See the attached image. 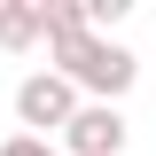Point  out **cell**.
<instances>
[{
	"instance_id": "2",
	"label": "cell",
	"mask_w": 156,
	"mask_h": 156,
	"mask_svg": "<svg viewBox=\"0 0 156 156\" xmlns=\"http://www.w3.org/2000/svg\"><path fill=\"white\" fill-rule=\"evenodd\" d=\"M78 109H86V94H78L62 70H31V78L16 86V125H23V133H39V140H55Z\"/></svg>"
},
{
	"instance_id": "3",
	"label": "cell",
	"mask_w": 156,
	"mask_h": 156,
	"mask_svg": "<svg viewBox=\"0 0 156 156\" xmlns=\"http://www.w3.org/2000/svg\"><path fill=\"white\" fill-rule=\"evenodd\" d=\"M62 156H125V117L109 101H86V109L62 125Z\"/></svg>"
},
{
	"instance_id": "1",
	"label": "cell",
	"mask_w": 156,
	"mask_h": 156,
	"mask_svg": "<svg viewBox=\"0 0 156 156\" xmlns=\"http://www.w3.org/2000/svg\"><path fill=\"white\" fill-rule=\"evenodd\" d=\"M55 70L70 78L78 94H94V101H125L140 86V62H133V47H117V39H101V31H86V39H70V47H55Z\"/></svg>"
},
{
	"instance_id": "5",
	"label": "cell",
	"mask_w": 156,
	"mask_h": 156,
	"mask_svg": "<svg viewBox=\"0 0 156 156\" xmlns=\"http://www.w3.org/2000/svg\"><path fill=\"white\" fill-rule=\"evenodd\" d=\"M39 23H47V47H70V39L94 31L86 23V0H39Z\"/></svg>"
},
{
	"instance_id": "4",
	"label": "cell",
	"mask_w": 156,
	"mask_h": 156,
	"mask_svg": "<svg viewBox=\"0 0 156 156\" xmlns=\"http://www.w3.org/2000/svg\"><path fill=\"white\" fill-rule=\"evenodd\" d=\"M39 39H47V23H39V0H0V47H8V55H31Z\"/></svg>"
},
{
	"instance_id": "6",
	"label": "cell",
	"mask_w": 156,
	"mask_h": 156,
	"mask_svg": "<svg viewBox=\"0 0 156 156\" xmlns=\"http://www.w3.org/2000/svg\"><path fill=\"white\" fill-rule=\"evenodd\" d=\"M0 156H62V140H39V133H8Z\"/></svg>"
}]
</instances>
